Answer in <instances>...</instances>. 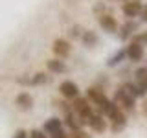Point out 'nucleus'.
I'll use <instances>...</instances> for the list:
<instances>
[{"label": "nucleus", "mask_w": 147, "mask_h": 138, "mask_svg": "<svg viewBox=\"0 0 147 138\" xmlns=\"http://www.w3.org/2000/svg\"><path fill=\"white\" fill-rule=\"evenodd\" d=\"M101 112L107 114V118L112 122V131H114V133L121 131V129L125 127L127 118H125V114H123V110L119 109L118 105L114 103V101H107V105L101 109Z\"/></svg>", "instance_id": "nucleus-1"}, {"label": "nucleus", "mask_w": 147, "mask_h": 138, "mask_svg": "<svg viewBox=\"0 0 147 138\" xmlns=\"http://www.w3.org/2000/svg\"><path fill=\"white\" fill-rule=\"evenodd\" d=\"M72 109H74V112L81 118L83 123H88L90 118L94 116V112H92V109H90V105H88V99L76 98V101L72 103Z\"/></svg>", "instance_id": "nucleus-2"}, {"label": "nucleus", "mask_w": 147, "mask_h": 138, "mask_svg": "<svg viewBox=\"0 0 147 138\" xmlns=\"http://www.w3.org/2000/svg\"><path fill=\"white\" fill-rule=\"evenodd\" d=\"M134 99H136L134 96H131L123 87L118 89L116 94H114V103H116L119 109H123V110H132L134 109Z\"/></svg>", "instance_id": "nucleus-3"}, {"label": "nucleus", "mask_w": 147, "mask_h": 138, "mask_svg": "<svg viewBox=\"0 0 147 138\" xmlns=\"http://www.w3.org/2000/svg\"><path fill=\"white\" fill-rule=\"evenodd\" d=\"M70 43L68 41H64V39H55L53 41V44H52V52L57 55V59H64V57H68L70 55Z\"/></svg>", "instance_id": "nucleus-4"}, {"label": "nucleus", "mask_w": 147, "mask_h": 138, "mask_svg": "<svg viewBox=\"0 0 147 138\" xmlns=\"http://www.w3.org/2000/svg\"><path fill=\"white\" fill-rule=\"evenodd\" d=\"M121 9H123V13H125V17L132 18V17L140 15V13L144 11V4H142L140 0H127Z\"/></svg>", "instance_id": "nucleus-5"}, {"label": "nucleus", "mask_w": 147, "mask_h": 138, "mask_svg": "<svg viewBox=\"0 0 147 138\" xmlns=\"http://www.w3.org/2000/svg\"><path fill=\"white\" fill-rule=\"evenodd\" d=\"M86 96H88V99L94 105H98L99 109H103L105 105H107V101H109L107 96H105L101 90H98V89H88V90H86Z\"/></svg>", "instance_id": "nucleus-6"}, {"label": "nucleus", "mask_w": 147, "mask_h": 138, "mask_svg": "<svg viewBox=\"0 0 147 138\" xmlns=\"http://www.w3.org/2000/svg\"><path fill=\"white\" fill-rule=\"evenodd\" d=\"M59 90H61V94L64 98H77V94H79V89H77V85L74 81H63L61 85H59Z\"/></svg>", "instance_id": "nucleus-7"}, {"label": "nucleus", "mask_w": 147, "mask_h": 138, "mask_svg": "<svg viewBox=\"0 0 147 138\" xmlns=\"http://www.w3.org/2000/svg\"><path fill=\"white\" fill-rule=\"evenodd\" d=\"M99 26L103 28L105 31H109V33H114V31L118 30V22H116V18H114L112 15H107V13L99 15Z\"/></svg>", "instance_id": "nucleus-8"}, {"label": "nucleus", "mask_w": 147, "mask_h": 138, "mask_svg": "<svg viewBox=\"0 0 147 138\" xmlns=\"http://www.w3.org/2000/svg\"><path fill=\"white\" fill-rule=\"evenodd\" d=\"M127 57L131 59V61H140V59L144 57V46L138 43V41L131 43L127 46Z\"/></svg>", "instance_id": "nucleus-9"}, {"label": "nucleus", "mask_w": 147, "mask_h": 138, "mask_svg": "<svg viewBox=\"0 0 147 138\" xmlns=\"http://www.w3.org/2000/svg\"><path fill=\"white\" fill-rule=\"evenodd\" d=\"M134 83L136 87L142 90V94H145L147 92V68L145 66H140L134 74Z\"/></svg>", "instance_id": "nucleus-10"}, {"label": "nucleus", "mask_w": 147, "mask_h": 138, "mask_svg": "<svg viewBox=\"0 0 147 138\" xmlns=\"http://www.w3.org/2000/svg\"><path fill=\"white\" fill-rule=\"evenodd\" d=\"M15 105L18 109H22V110H28V109H31V105H33V98H31L28 92H20V94L15 98Z\"/></svg>", "instance_id": "nucleus-11"}, {"label": "nucleus", "mask_w": 147, "mask_h": 138, "mask_svg": "<svg viewBox=\"0 0 147 138\" xmlns=\"http://www.w3.org/2000/svg\"><path fill=\"white\" fill-rule=\"evenodd\" d=\"M88 125H90L92 131H96V133H103L105 129H107V122L103 120V116H101V114H94V116L90 118Z\"/></svg>", "instance_id": "nucleus-12"}, {"label": "nucleus", "mask_w": 147, "mask_h": 138, "mask_svg": "<svg viewBox=\"0 0 147 138\" xmlns=\"http://www.w3.org/2000/svg\"><path fill=\"white\" fill-rule=\"evenodd\" d=\"M46 66H48L50 72H55V74H61V72L66 70V64H64V61H61V59H48Z\"/></svg>", "instance_id": "nucleus-13"}, {"label": "nucleus", "mask_w": 147, "mask_h": 138, "mask_svg": "<svg viewBox=\"0 0 147 138\" xmlns=\"http://www.w3.org/2000/svg\"><path fill=\"white\" fill-rule=\"evenodd\" d=\"M61 125H63V122H61L59 118H50L48 122L44 123V131L50 133V135H53V133L61 131Z\"/></svg>", "instance_id": "nucleus-14"}, {"label": "nucleus", "mask_w": 147, "mask_h": 138, "mask_svg": "<svg viewBox=\"0 0 147 138\" xmlns=\"http://www.w3.org/2000/svg\"><path fill=\"white\" fill-rule=\"evenodd\" d=\"M66 123L68 125L72 127V131H77V129H81V118L77 116V114H74V112H70V110H68L66 112Z\"/></svg>", "instance_id": "nucleus-15"}, {"label": "nucleus", "mask_w": 147, "mask_h": 138, "mask_svg": "<svg viewBox=\"0 0 147 138\" xmlns=\"http://www.w3.org/2000/svg\"><path fill=\"white\" fill-rule=\"evenodd\" d=\"M83 43H85V46H94L98 43V35L94 31H83Z\"/></svg>", "instance_id": "nucleus-16"}, {"label": "nucleus", "mask_w": 147, "mask_h": 138, "mask_svg": "<svg viewBox=\"0 0 147 138\" xmlns=\"http://www.w3.org/2000/svg\"><path fill=\"white\" fill-rule=\"evenodd\" d=\"M123 89H125L131 96H134V98H140V96H144V94H142V90L136 87V83H125V85H123Z\"/></svg>", "instance_id": "nucleus-17"}, {"label": "nucleus", "mask_w": 147, "mask_h": 138, "mask_svg": "<svg viewBox=\"0 0 147 138\" xmlns=\"http://www.w3.org/2000/svg\"><path fill=\"white\" fill-rule=\"evenodd\" d=\"M125 55H127V50H119L118 53H114L112 57L109 59V63H107V64H109V66H116V64H118L119 61H121V59L125 57Z\"/></svg>", "instance_id": "nucleus-18"}, {"label": "nucleus", "mask_w": 147, "mask_h": 138, "mask_svg": "<svg viewBox=\"0 0 147 138\" xmlns=\"http://www.w3.org/2000/svg\"><path fill=\"white\" fill-rule=\"evenodd\" d=\"M46 81H48V77L44 74H37L33 79H31V85H40V83H46Z\"/></svg>", "instance_id": "nucleus-19"}, {"label": "nucleus", "mask_w": 147, "mask_h": 138, "mask_svg": "<svg viewBox=\"0 0 147 138\" xmlns=\"http://www.w3.org/2000/svg\"><path fill=\"white\" fill-rule=\"evenodd\" d=\"M72 138H90V135H88V133H85L83 129H77V131L72 133Z\"/></svg>", "instance_id": "nucleus-20"}, {"label": "nucleus", "mask_w": 147, "mask_h": 138, "mask_svg": "<svg viewBox=\"0 0 147 138\" xmlns=\"http://www.w3.org/2000/svg\"><path fill=\"white\" fill-rule=\"evenodd\" d=\"M70 35H72V37H83L81 26H72V28H70Z\"/></svg>", "instance_id": "nucleus-21"}, {"label": "nucleus", "mask_w": 147, "mask_h": 138, "mask_svg": "<svg viewBox=\"0 0 147 138\" xmlns=\"http://www.w3.org/2000/svg\"><path fill=\"white\" fill-rule=\"evenodd\" d=\"M30 138H46L44 136V131H39V129H33L30 133Z\"/></svg>", "instance_id": "nucleus-22"}, {"label": "nucleus", "mask_w": 147, "mask_h": 138, "mask_svg": "<svg viewBox=\"0 0 147 138\" xmlns=\"http://www.w3.org/2000/svg\"><path fill=\"white\" fill-rule=\"evenodd\" d=\"M52 138H68V136L64 135L63 131H57V133H53V135H52Z\"/></svg>", "instance_id": "nucleus-23"}, {"label": "nucleus", "mask_w": 147, "mask_h": 138, "mask_svg": "<svg viewBox=\"0 0 147 138\" xmlns=\"http://www.w3.org/2000/svg\"><path fill=\"white\" fill-rule=\"evenodd\" d=\"M13 138H26V131H22V129H20V131H17V135L13 136Z\"/></svg>", "instance_id": "nucleus-24"}, {"label": "nucleus", "mask_w": 147, "mask_h": 138, "mask_svg": "<svg viewBox=\"0 0 147 138\" xmlns=\"http://www.w3.org/2000/svg\"><path fill=\"white\" fill-rule=\"evenodd\" d=\"M144 15H145V18H147V6L144 7Z\"/></svg>", "instance_id": "nucleus-25"}, {"label": "nucleus", "mask_w": 147, "mask_h": 138, "mask_svg": "<svg viewBox=\"0 0 147 138\" xmlns=\"http://www.w3.org/2000/svg\"><path fill=\"white\" fill-rule=\"evenodd\" d=\"M145 41H147V35H145Z\"/></svg>", "instance_id": "nucleus-26"}]
</instances>
